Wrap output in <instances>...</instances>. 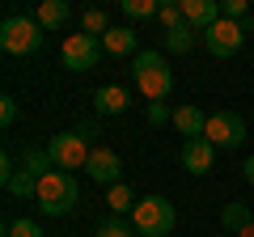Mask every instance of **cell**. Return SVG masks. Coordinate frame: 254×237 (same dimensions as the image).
<instances>
[{
    "label": "cell",
    "mask_w": 254,
    "mask_h": 237,
    "mask_svg": "<svg viewBox=\"0 0 254 237\" xmlns=\"http://www.w3.org/2000/svg\"><path fill=\"white\" fill-rule=\"evenodd\" d=\"M246 182L254 186V157H250V161H246Z\"/></svg>",
    "instance_id": "83f0119b"
},
{
    "label": "cell",
    "mask_w": 254,
    "mask_h": 237,
    "mask_svg": "<svg viewBox=\"0 0 254 237\" xmlns=\"http://www.w3.org/2000/svg\"><path fill=\"white\" fill-rule=\"evenodd\" d=\"M38 208L47 212V216H64V212H72L76 208V182H72V174H64V170H47L43 178H38Z\"/></svg>",
    "instance_id": "3957f363"
},
{
    "label": "cell",
    "mask_w": 254,
    "mask_h": 237,
    "mask_svg": "<svg viewBox=\"0 0 254 237\" xmlns=\"http://www.w3.org/2000/svg\"><path fill=\"white\" fill-rule=\"evenodd\" d=\"M4 237H43V229H38L34 220H26V216H21V220H13V225L4 229Z\"/></svg>",
    "instance_id": "cb8c5ba5"
},
{
    "label": "cell",
    "mask_w": 254,
    "mask_h": 237,
    "mask_svg": "<svg viewBox=\"0 0 254 237\" xmlns=\"http://www.w3.org/2000/svg\"><path fill=\"white\" fill-rule=\"evenodd\" d=\"M195 34H199V30H190V26L165 30V47H170L174 55H187V51H190V43H195Z\"/></svg>",
    "instance_id": "d6986e66"
},
{
    "label": "cell",
    "mask_w": 254,
    "mask_h": 237,
    "mask_svg": "<svg viewBox=\"0 0 254 237\" xmlns=\"http://www.w3.org/2000/svg\"><path fill=\"white\" fill-rule=\"evenodd\" d=\"M203 140H208V144H216V148H237V144L246 140L242 115H233V110H216V115H208Z\"/></svg>",
    "instance_id": "52a82bcc"
},
{
    "label": "cell",
    "mask_w": 254,
    "mask_h": 237,
    "mask_svg": "<svg viewBox=\"0 0 254 237\" xmlns=\"http://www.w3.org/2000/svg\"><path fill=\"white\" fill-rule=\"evenodd\" d=\"M136 203H140V199L131 195V186H127V182L110 186V195H106V208H110V216H123V212H131Z\"/></svg>",
    "instance_id": "ac0fdd59"
},
{
    "label": "cell",
    "mask_w": 254,
    "mask_h": 237,
    "mask_svg": "<svg viewBox=\"0 0 254 237\" xmlns=\"http://www.w3.org/2000/svg\"><path fill=\"white\" fill-rule=\"evenodd\" d=\"M98 55H102V43L93 34H68L60 47V59H64L68 72H89L98 64Z\"/></svg>",
    "instance_id": "8992f818"
},
{
    "label": "cell",
    "mask_w": 254,
    "mask_h": 237,
    "mask_svg": "<svg viewBox=\"0 0 254 237\" xmlns=\"http://www.w3.org/2000/svg\"><path fill=\"white\" fill-rule=\"evenodd\" d=\"M123 13H127V17H136V21H144V17H157L161 4H157V0H123Z\"/></svg>",
    "instance_id": "ffe728a7"
},
{
    "label": "cell",
    "mask_w": 254,
    "mask_h": 237,
    "mask_svg": "<svg viewBox=\"0 0 254 237\" xmlns=\"http://www.w3.org/2000/svg\"><path fill=\"white\" fill-rule=\"evenodd\" d=\"M182 165H187L190 174H208L212 165H216V144H208V140H187L182 144Z\"/></svg>",
    "instance_id": "8fae6325"
},
{
    "label": "cell",
    "mask_w": 254,
    "mask_h": 237,
    "mask_svg": "<svg viewBox=\"0 0 254 237\" xmlns=\"http://www.w3.org/2000/svg\"><path fill=\"white\" fill-rule=\"evenodd\" d=\"M170 110H165V102H153V106H148V123H157V127H161V123H170Z\"/></svg>",
    "instance_id": "4316f807"
},
{
    "label": "cell",
    "mask_w": 254,
    "mask_h": 237,
    "mask_svg": "<svg viewBox=\"0 0 254 237\" xmlns=\"http://www.w3.org/2000/svg\"><path fill=\"white\" fill-rule=\"evenodd\" d=\"M102 51H110V55H131V51H136V30L110 26L106 34H102ZM136 55H140V51H136Z\"/></svg>",
    "instance_id": "5bb4252c"
},
{
    "label": "cell",
    "mask_w": 254,
    "mask_h": 237,
    "mask_svg": "<svg viewBox=\"0 0 254 237\" xmlns=\"http://www.w3.org/2000/svg\"><path fill=\"white\" fill-rule=\"evenodd\" d=\"M157 17H161V26H165V30L187 26V17H182V4H161V13H157Z\"/></svg>",
    "instance_id": "603a6c76"
},
{
    "label": "cell",
    "mask_w": 254,
    "mask_h": 237,
    "mask_svg": "<svg viewBox=\"0 0 254 237\" xmlns=\"http://www.w3.org/2000/svg\"><path fill=\"white\" fill-rule=\"evenodd\" d=\"M47 153H51V161H55V170H85V161H89V153L93 148L85 144V136L81 131H60V136H51V144H47Z\"/></svg>",
    "instance_id": "5b68a950"
},
{
    "label": "cell",
    "mask_w": 254,
    "mask_h": 237,
    "mask_svg": "<svg viewBox=\"0 0 254 237\" xmlns=\"http://www.w3.org/2000/svg\"><path fill=\"white\" fill-rule=\"evenodd\" d=\"M220 225H225V229H233V233L250 229V225H254V220H250V208H246V203H237V199H229L225 208H220Z\"/></svg>",
    "instance_id": "2e32d148"
},
{
    "label": "cell",
    "mask_w": 254,
    "mask_h": 237,
    "mask_svg": "<svg viewBox=\"0 0 254 237\" xmlns=\"http://www.w3.org/2000/svg\"><path fill=\"white\" fill-rule=\"evenodd\" d=\"M93 110H98V115H123L127 110V89L123 85H102V89L93 93Z\"/></svg>",
    "instance_id": "4fadbf2b"
},
{
    "label": "cell",
    "mask_w": 254,
    "mask_h": 237,
    "mask_svg": "<svg viewBox=\"0 0 254 237\" xmlns=\"http://www.w3.org/2000/svg\"><path fill=\"white\" fill-rule=\"evenodd\" d=\"M43 34L47 30L38 26L34 17H26V13H13V17L0 21V47L9 55H34L38 47H43Z\"/></svg>",
    "instance_id": "277c9868"
},
{
    "label": "cell",
    "mask_w": 254,
    "mask_h": 237,
    "mask_svg": "<svg viewBox=\"0 0 254 237\" xmlns=\"http://www.w3.org/2000/svg\"><path fill=\"white\" fill-rule=\"evenodd\" d=\"M182 17H187L190 30H199V34H203V30H212L225 13H220L216 0H182Z\"/></svg>",
    "instance_id": "30bf717a"
},
{
    "label": "cell",
    "mask_w": 254,
    "mask_h": 237,
    "mask_svg": "<svg viewBox=\"0 0 254 237\" xmlns=\"http://www.w3.org/2000/svg\"><path fill=\"white\" fill-rule=\"evenodd\" d=\"M13 118H17V102H13L9 93H4V98H0V123H4V127H9Z\"/></svg>",
    "instance_id": "484cf974"
},
{
    "label": "cell",
    "mask_w": 254,
    "mask_h": 237,
    "mask_svg": "<svg viewBox=\"0 0 254 237\" xmlns=\"http://www.w3.org/2000/svg\"><path fill=\"white\" fill-rule=\"evenodd\" d=\"M174 203L161 199V195H148V199H140L136 208H131V229H136V237H170L174 233Z\"/></svg>",
    "instance_id": "7a4b0ae2"
},
{
    "label": "cell",
    "mask_w": 254,
    "mask_h": 237,
    "mask_svg": "<svg viewBox=\"0 0 254 237\" xmlns=\"http://www.w3.org/2000/svg\"><path fill=\"white\" fill-rule=\"evenodd\" d=\"M4 186H9V195H17V199H34L38 195V178L26 170H13L9 178H4Z\"/></svg>",
    "instance_id": "e0dca14e"
},
{
    "label": "cell",
    "mask_w": 254,
    "mask_h": 237,
    "mask_svg": "<svg viewBox=\"0 0 254 237\" xmlns=\"http://www.w3.org/2000/svg\"><path fill=\"white\" fill-rule=\"evenodd\" d=\"M81 26H85V34H106V13L102 9H85V17H81Z\"/></svg>",
    "instance_id": "44dd1931"
},
{
    "label": "cell",
    "mask_w": 254,
    "mask_h": 237,
    "mask_svg": "<svg viewBox=\"0 0 254 237\" xmlns=\"http://www.w3.org/2000/svg\"><path fill=\"white\" fill-rule=\"evenodd\" d=\"M220 13H225L229 21H246V13H250V9H246V0H225V4H220Z\"/></svg>",
    "instance_id": "d4e9b609"
},
{
    "label": "cell",
    "mask_w": 254,
    "mask_h": 237,
    "mask_svg": "<svg viewBox=\"0 0 254 237\" xmlns=\"http://www.w3.org/2000/svg\"><path fill=\"white\" fill-rule=\"evenodd\" d=\"M203 43H208V51L216 55V59H229L233 51H242V43H246V26H242V21L220 17L212 30H203Z\"/></svg>",
    "instance_id": "ba28073f"
},
{
    "label": "cell",
    "mask_w": 254,
    "mask_h": 237,
    "mask_svg": "<svg viewBox=\"0 0 254 237\" xmlns=\"http://www.w3.org/2000/svg\"><path fill=\"white\" fill-rule=\"evenodd\" d=\"M174 127H178L187 140H199L203 127H208V115H203L195 102H190V106H178V110H174Z\"/></svg>",
    "instance_id": "7c38bea8"
},
{
    "label": "cell",
    "mask_w": 254,
    "mask_h": 237,
    "mask_svg": "<svg viewBox=\"0 0 254 237\" xmlns=\"http://www.w3.org/2000/svg\"><path fill=\"white\" fill-rule=\"evenodd\" d=\"M131 85H136V89L148 98V106H153V102H165V98H170L174 76H170V68H165L161 51H140L136 59H131Z\"/></svg>",
    "instance_id": "6da1fadb"
},
{
    "label": "cell",
    "mask_w": 254,
    "mask_h": 237,
    "mask_svg": "<svg viewBox=\"0 0 254 237\" xmlns=\"http://www.w3.org/2000/svg\"><path fill=\"white\" fill-rule=\"evenodd\" d=\"M98 237H136V229H127L119 216H110V220H102V225H98Z\"/></svg>",
    "instance_id": "7402d4cb"
},
{
    "label": "cell",
    "mask_w": 254,
    "mask_h": 237,
    "mask_svg": "<svg viewBox=\"0 0 254 237\" xmlns=\"http://www.w3.org/2000/svg\"><path fill=\"white\" fill-rule=\"evenodd\" d=\"M237 237H254V225H250V229H242V233H237Z\"/></svg>",
    "instance_id": "f1b7e54d"
},
{
    "label": "cell",
    "mask_w": 254,
    "mask_h": 237,
    "mask_svg": "<svg viewBox=\"0 0 254 237\" xmlns=\"http://www.w3.org/2000/svg\"><path fill=\"white\" fill-rule=\"evenodd\" d=\"M34 21L43 30H60L64 21H68V4H64V0H43V4L34 9Z\"/></svg>",
    "instance_id": "9a60e30c"
},
{
    "label": "cell",
    "mask_w": 254,
    "mask_h": 237,
    "mask_svg": "<svg viewBox=\"0 0 254 237\" xmlns=\"http://www.w3.org/2000/svg\"><path fill=\"white\" fill-rule=\"evenodd\" d=\"M85 174L93 182H106V186H119V174H123V161H119L115 148H93L89 161H85Z\"/></svg>",
    "instance_id": "9c48e42d"
}]
</instances>
